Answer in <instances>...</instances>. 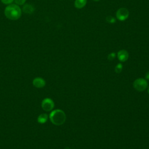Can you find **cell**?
<instances>
[{"mask_svg": "<svg viewBox=\"0 0 149 149\" xmlns=\"http://www.w3.org/2000/svg\"><path fill=\"white\" fill-rule=\"evenodd\" d=\"M4 13L8 19L12 20H16L20 17L22 10L19 5L16 4H10L5 8Z\"/></svg>", "mask_w": 149, "mask_h": 149, "instance_id": "6da1fadb", "label": "cell"}, {"mask_svg": "<svg viewBox=\"0 0 149 149\" xmlns=\"http://www.w3.org/2000/svg\"><path fill=\"white\" fill-rule=\"evenodd\" d=\"M49 119L53 124L55 125H61L65 122L66 115L63 111L56 109L50 113Z\"/></svg>", "mask_w": 149, "mask_h": 149, "instance_id": "7a4b0ae2", "label": "cell"}, {"mask_svg": "<svg viewBox=\"0 0 149 149\" xmlns=\"http://www.w3.org/2000/svg\"><path fill=\"white\" fill-rule=\"evenodd\" d=\"M148 83L147 81L142 78H139L134 80L133 83L134 88L139 91H143L147 87Z\"/></svg>", "mask_w": 149, "mask_h": 149, "instance_id": "3957f363", "label": "cell"}, {"mask_svg": "<svg viewBox=\"0 0 149 149\" xmlns=\"http://www.w3.org/2000/svg\"><path fill=\"white\" fill-rule=\"evenodd\" d=\"M41 107L44 111H49L53 109L54 107V103L51 99L47 98H45L42 101Z\"/></svg>", "mask_w": 149, "mask_h": 149, "instance_id": "277c9868", "label": "cell"}, {"mask_svg": "<svg viewBox=\"0 0 149 149\" xmlns=\"http://www.w3.org/2000/svg\"><path fill=\"white\" fill-rule=\"evenodd\" d=\"M129 16V11L126 8H120L116 12V17L120 20H125Z\"/></svg>", "mask_w": 149, "mask_h": 149, "instance_id": "5b68a950", "label": "cell"}, {"mask_svg": "<svg viewBox=\"0 0 149 149\" xmlns=\"http://www.w3.org/2000/svg\"><path fill=\"white\" fill-rule=\"evenodd\" d=\"M129 57L128 52L126 50H120L118 53V58L121 62L126 61Z\"/></svg>", "mask_w": 149, "mask_h": 149, "instance_id": "8992f818", "label": "cell"}, {"mask_svg": "<svg viewBox=\"0 0 149 149\" xmlns=\"http://www.w3.org/2000/svg\"><path fill=\"white\" fill-rule=\"evenodd\" d=\"M33 84L36 87L41 88L45 86V82L44 80V79H42V78L37 77L34 79V80L33 81Z\"/></svg>", "mask_w": 149, "mask_h": 149, "instance_id": "52a82bcc", "label": "cell"}, {"mask_svg": "<svg viewBox=\"0 0 149 149\" xmlns=\"http://www.w3.org/2000/svg\"><path fill=\"white\" fill-rule=\"evenodd\" d=\"M35 9L33 5L30 3H26L23 5V11L27 14H31L34 12Z\"/></svg>", "mask_w": 149, "mask_h": 149, "instance_id": "ba28073f", "label": "cell"}, {"mask_svg": "<svg viewBox=\"0 0 149 149\" xmlns=\"http://www.w3.org/2000/svg\"><path fill=\"white\" fill-rule=\"evenodd\" d=\"M86 2V0H76L74 5L77 8H81L85 6Z\"/></svg>", "mask_w": 149, "mask_h": 149, "instance_id": "9c48e42d", "label": "cell"}, {"mask_svg": "<svg viewBox=\"0 0 149 149\" xmlns=\"http://www.w3.org/2000/svg\"><path fill=\"white\" fill-rule=\"evenodd\" d=\"M48 116L45 113L41 114L38 118V122L40 123H44L47 120Z\"/></svg>", "mask_w": 149, "mask_h": 149, "instance_id": "30bf717a", "label": "cell"}, {"mask_svg": "<svg viewBox=\"0 0 149 149\" xmlns=\"http://www.w3.org/2000/svg\"><path fill=\"white\" fill-rule=\"evenodd\" d=\"M122 70V65L121 63H118L115 68V70L116 73H119L121 72Z\"/></svg>", "mask_w": 149, "mask_h": 149, "instance_id": "8fae6325", "label": "cell"}, {"mask_svg": "<svg viewBox=\"0 0 149 149\" xmlns=\"http://www.w3.org/2000/svg\"><path fill=\"white\" fill-rule=\"evenodd\" d=\"M26 0H14L16 4L17 5H23Z\"/></svg>", "mask_w": 149, "mask_h": 149, "instance_id": "7c38bea8", "label": "cell"}, {"mask_svg": "<svg viewBox=\"0 0 149 149\" xmlns=\"http://www.w3.org/2000/svg\"><path fill=\"white\" fill-rule=\"evenodd\" d=\"M1 1L4 4L10 5L14 1V0H1Z\"/></svg>", "mask_w": 149, "mask_h": 149, "instance_id": "4fadbf2b", "label": "cell"}, {"mask_svg": "<svg viewBox=\"0 0 149 149\" xmlns=\"http://www.w3.org/2000/svg\"><path fill=\"white\" fill-rule=\"evenodd\" d=\"M107 20L109 22V23H113L115 22V20L113 17H111V16H108V17H107Z\"/></svg>", "mask_w": 149, "mask_h": 149, "instance_id": "5bb4252c", "label": "cell"}, {"mask_svg": "<svg viewBox=\"0 0 149 149\" xmlns=\"http://www.w3.org/2000/svg\"><path fill=\"white\" fill-rule=\"evenodd\" d=\"M115 57V54L112 52V53H111L110 54L108 55V58L109 60H113Z\"/></svg>", "mask_w": 149, "mask_h": 149, "instance_id": "9a60e30c", "label": "cell"}, {"mask_svg": "<svg viewBox=\"0 0 149 149\" xmlns=\"http://www.w3.org/2000/svg\"><path fill=\"white\" fill-rule=\"evenodd\" d=\"M145 77H146V79H147V80H149V71L146 73Z\"/></svg>", "mask_w": 149, "mask_h": 149, "instance_id": "2e32d148", "label": "cell"}, {"mask_svg": "<svg viewBox=\"0 0 149 149\" xmlns=\"http://www.w3.org/2000/svg\"><path fill=\"white\" fill-rule=\"evenodd\" d=\"M148 94H149V86H148Z\"/></svg>", "mask_w": 149, "mask_h": 149, "instance_id": "e0dca14e", "label": "cell"}, {"mask_svg": "<svg viewBox=\"0 0 149 149\" xmlns=\"http://www.w3.org/2000/svg\"><path fill=\"white\" fill-rule=\"evenodd\" d=\"M93 1H98V0H93Z\"/></svg>", "mask_w": 149, "mask_h": 149, "instance_id": "ac0fdd59", "label": "cell"}]
</instances>
